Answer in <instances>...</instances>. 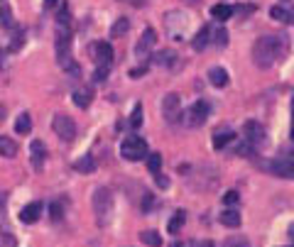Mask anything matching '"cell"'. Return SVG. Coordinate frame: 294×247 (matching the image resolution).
<instances>
[{"instance_id":"obj_41","label":"cell","mask_w":294,"mask_h":247,"mask_svg":"<svg viewBox=\"0 0 294 247\" xmlns=\"http://www.w3.org/2000/svg\"><path fill=\"white\" fill-rule=\"evenodd\" d=\"M152 206H154V198H152V193H147L145 201H142V210H147V208H152Z\"/></svg>"},{"instance_id":"obj_4","label":"cell","mask_w":294,"mask_h":247,"mask_svg":"<svg viewBox=\"0 0 294 247\" xmlns=\"http://www.w3.org/2000/svg\"><path fill=\"white\" fill-rule=\"evenodd\" d=\"M165 27H167L169 37L177 42H184V29L189 27V15L182 10H172L165 15Z\"/></svg>"},{"instance_id":"obj_44","label":"cell","mask_w":294,"mask_h":247,"mask_svg":"<svg viewBox=\"0 0 294 247\" xmlns=\"http://www.w3.org/2000/svg\"><path fill=\"white\" fill-rule=\"evenodd\" d=\"M169 247H186V245H184V242H172Z\"/></svg>"},{"instance_id":"obj_39","label":"cell","mask_w":294,"mask_h":247,"mask_svg":"<svg viewBox=\"0 0 294 247\" xmlns=\"http://www.w3.org/2000/svg\"><path fill=\"white\" fill-rule=\"evenodd\" d=\"M154 181H157V186L159 189H169V179L162 177V174H154Z\"/></svg>"},{"instance_id":"obj_40","label":"cell","mask_w":294,"mask_h":247,"mask_svg":"<svg viewBox=\"0 0 294 247\" xmlns=\"http://www.w3.org/2000/svg\"><path fill=\"white\" fill-rule=\"evenodd\" d=\"M189 247H213V242L211 240H191Z\"/></svg>"},{"instance_id":"obj_22","label":"cell","mask_w":294,"mask_h":247,"mask_svg":"<svg viewBox=\"0 0 294 247\" xmlns=\"http://www.w3.org/2000/svg\"><path fill=\"white\" fill-rule=\"evenodd\" d=\"M236 13V8H231V5H225V3H218V5H213L211 8V15H213V20H228L231 15Z\"/></svg>"},{"instance_id":"obj_12","label":"cell","mask_w":294,"mask_h":247,"mask_svg":"<svg viewBox=\"0 0 294 247\" xmlns=\"http://www.w3.org/2000/svg\"><path fill=\"white\" fill-rule=\"evenodd\" d=\"M42 210H44V206L40 201H32L29 206H25L20 210V220H22L25 225H32V223H37V220L42 218Z\"/></svg>"},{"instance_id":"obj_18","label":"cell","mask_w":294,"mask_h":247,"mask_svg":"<svg viewBox=\"0 0 294 247\" xmlns=\"http://www.w3.org/2000/svg\"><path fill=\"white\" fill-rule=\"evenodd\" d=\"M209 81L216 86V88H223V86H228V71L223 69V66H213V69L209 71Z\"/></svg>"},{"instance_id":"obj_28","label":"cell","mask_w":294,"mask_h":247,"mask_svg":"<svg viewBox=\"0 0 294 247\" xmlns=\"http://www.w3.org/2000/svg\"><path fill=\"white\" fill-rule=\"evenodd\" d=\"M147 169L152 174H159V169H162V154H157V152L147 154Z\"/></svg>"},{"instance_id":"obj_30","label":"cell","mask_w":294,"mask_h":247,"mask_svg":"<svg viewBox=\"0 0 294 247\" xmlns=\"http://www.w3.org/2000/svg\"><path fill=\"white\" fill-rule=\"evenodd\" d=\"M13 25V10L8 5L0 8V27H10Z\"/></svg>"},{"instance_id":"obj_29","label":"cell","mask_w":294,"mask_h":247,"mask_svg":"<svg viewBox=\"0 0 294 247\" xmlns=\"http://www.w3.org/2000/svg\"><path fill=\"white\" fill-rule=\"evenodd\" d=\"M108 74H111V66H108V64H98L96 71H93V81H96V83L106 81V79H108Z\"/></svg>"},{"instance_id":"obj_5","label":"cell","mask_w":294,"mask_h":247,"mask_svg":"<svg viewBox=\"0 0 294 247\" xmlns=\"http://www.w3.org/2000/svg\"><path fill=\"white\" fill-rule=\"evenodd\" d=\"M209 113H211V105L206 100H196L194 105L186 108V113H182V120L186 127H201V125L206 123Z\"/></svg>"},{"instance_id":"obj_34","label":"cell","mask_w":294,"mask_h":247,"mask_svg":"<svg viewBox=\"0 0 294 247\" xmlns=\"http://www.w3.org/2000/svg\"><path fill=\"white\" fill-rule=\"evenodd\" d=\"M0 247H17V240L13 237V233L0 230Z\"/></svg>"},{"instance_id":"obj_14","label":"cell","mask_w":294,"mask_h":247,"mask_svg":"<svg viewBox=\"0 0 294 247\" xmlns=\"http://www.w3.org/2000/svg\"><path fill=\"white\" fill-rule=\"evenodd\" d=\"M93 56H96V64H108V66H111L113 47L108 42H98V44H93Z\"/></svg>"},{"instance_id":"obj_19","label":"cell","mask_w":294,"mask_h":247,"mask_svg":"<svg viewBox=\"0 0 294 247\" xmlns=\"http://www.w3.org/2000/svg\"><path fill=\"white\" fill-rule=\"evenodd\" d=\"M233 130H216L213 132V150H223L225 145H231L233 142Z\"/></svg>"},{"instance_id":"obj_7","label":"cell","mask_w":294,"mask_h":247,"mask_svg":"<svg viewBox=\"0 0 294 247\" xmlns=\"http://www.w3.org/2000/svg\"><path fill=\"white\" fill-rule=\"evenodd\" d=\"M263 169L270 171L272 177L277 179H292L294 166H292V157H277V159H270V162H263Z\"/></svg>"},{"instance_id":"obj_43","label":"cell","mask_w":294,"mask_h":247,"mask_svg":"<svg viewBox=\"0 0 294 247\" xmlns=\"http://www.w3.org/2000/svg\"><path fill=\"white\" fill-rule=\"evenodd\" d=\"M5 118H8V110H5V105L0 103V125L5 123Z\"/></svg>"},{"instance_id":"obj_11","label":"cell","mask_w":294,"mask_h":247,"mask_svg":"<svg viewBox=\"0 0 294 247\" xmlns=\"http://www.w3.org/2000/svg\"><path fill=\"white\" fill-rule=\"evenodd\" d=\"M44 159H47V147H44L42 139H32L29 142V162L35 171H42L44 169Z\"/></svg>"},{"instance_id":"obj_37","label":"cell","mask_w":294,"mask_h":247,"mask_svg":"<svg viewBox=\"0 0 294 247\" xmlns=\"http://www.w3.org/2000/svg\"><path fill=\"white\" fill-rule=\"evenodd\" d=\"M22 44H25V32H22V29H17V34H15V42L10 44V52H17Z\"/></svg>"},{"instance_id":"obj_17","label":"cell","mask_w":294,"mask_h":247,"mask_svg":"<svg viewBox=\"0 0 294 247\" xmlns=\"http://www.w3.org/2000/svg\"><path fill=\"white\" fill-rule=\"evenodd\" d=\"M174 61H177V52H172V49H162V52H157V54H154V64H157V66H162V69L174 66Z\"/></svg>"},{"instance_id":"obj_33","label":"cell","mask_w":294,"mask_h":247,"mask_svg":"<svg viewBox=\"0 0 294 247\" xmlns=\"http://www.w3.org/2000/svg\"><path fill=\"white\" fill-rule=\"evenodd\" d=\"M49 216H52V220H54V223H59V220L64 218V206H61L59 201L49 203Z\"/></svg>"},{"instance_id":"obj_15","label":"cell","mask_w":294,"mask_h":247,"mask_svg":"<svg viewBox=\"0 0 294 247\" xmlns=\"http://www.w3.org/2000/svg\"><path fill=\"white\" fill-rule=\"evenodd\" d=\"M17 152H20V147H17V142H15L13 137H8V135H0V157H5V159H13Z\"/></svg>"},{"instance_id":"obj_32","label":"cell","mask_w":294,"mask_h":247,"mask_svg":"<svg viewBox=\"0 0 294 247\" xmlns=\"http://www.w3.org/2000/svg\"><path fill=\"white\" fill-rule=\"evenodd\" d=\"M238 154L240 157H255V154H257V147H255V145H250V142H248V139H243V145H240L238 147Z\"/></svg>"},{"instance_id":"obj_25","label":"cell","mask_w":294,"mask_h":247,"mask_svg":"<svg viewBox=\"0 0 294 247\" xmlns=\"http://www.w3.org/2000/svg\"><path fill=\"white\" fill-rule=\"evenodd\" d=\"M74 169L76 171H81V174H91V171H96V162H93V157H81V159H76L74 162Z\"/></svg>"},{"instance_id":"obj_38","label":"cell","mask_w":294,"mask_h":247,"mask_svg":"<svg viewBox=\"0 0 294 247\" xmlns=\"http://www.w3.org/2000/svg\"><path fill=\"white\" fill-rule=\"evenodd\" d=\"M223 247H250V242H248L245 237H231Z\"/></svg>"},{"instance_id":"obj_36","label":"cell","mask_w":294,"mask_h":247,"mask_svg":"<svg viewBox=\"0 0 294 247\" xmlns=\"http://www.w3.org/2000/svg\"><path fill=\"white\" fill-rule=\"evenodd\" d=\"M240 201V193L238 191H225V196H223V203L225 206H236Z\"/></svg>"},{"instance_id":"obj_42","label":"cell","mask_w":294,"mask_h":247,"mask_svg":"<svg viewBox=\"0 0 294 247\" xmlns=\"http://www.w3.org/2000/svg\"><path fill=\"white\" fill-rule=\"evenodd\" d=\"M56 5H59V0H44V3H42L44 10H54Z\"/></svg>"},{"instance_id":"obj_16","label":"cell","mask_w":294,"mask_h":247,"mask_svg":"<svg viewBox=\"0 0 294 247\" xmlns=\"http://www.w3.org/2000/svg\"><path fill=\"white\" fill-rule=\"evenodd\" d=\"M209 44H211V27H206V25H204V27L196 32V37H194V42H191V47H194L196 52H204Z\"/></svg>"},{"instance_id":"obj_45","label":"cell","mask_w":294,"mask_h":247,"mask_svg":"<svg viewBox=\"0 0 294 247\" xmlns=\"http://www.w3.org/2000/svg\"><path fill=\"white\" fill-rule=\"evenodd\" d=\"M284 3H289V0H284Z\"/></svg>"},{"instance_id":"obj_1","label":"cell","mask_w":294,"mask_h":247,"mask_svg":"<svg viewBox=\"0 0 294 247\" xmlns=\"http://www.w3.org/2000/svg\"><path fill=\"white\" fill-rule=\"evenodd\" d=\"M287 52V44L277 34H263L252 47V61L257 69H270L280 61Z\"/></svg>"},{"instance_id":"obj_13","label":"cell","mask_w":294,"mask_h":247,"mask_svg":"<svg viewBox=\"0 0 294 247\" xmlns=\"http://www.w3.org/2000/svg\"><path fill=\"white\" fill-rule=\"evenodd\" d=\"M91 100H93V88H88V86H76L74 88V103H76V108L86 110L91 105Z\"/></svg>"},{"instance_id":"obj_8","label":"cell","mask_w":294,"mask_h":247,"mask_svg":"<svg viewBox=\"0 0 294 247\" xmlns=\"http://www.w3.org/2000/svg\"><path fill=\"white\" fill-rule=\"evenodd\" d=\"M52 127H54L56 137L61 139V142H71V139L76 137V123L71 120L69 115H64V113L54 115V120H52Z\"/></svg>"},{"instance_id":"obj_24","label":"cell","mask_w":294,"mask_h":247,"mask_svg":"<svg viewBox=\"0 0 294 247\" xmlns=\"http://www.w3.org/2000/svg\"><path fill=\"white\" fill-rule=\"evenodd\" d=\"M270 17H272V20H277V22L289 25V22H292V10H287V8H282V5H275V8L270 10Z\"/></svg>"},{"instance_id":"obj_20","label":"cell","mask_w":294,"mask_h":247,"mask_svg":"<svg viewBox=\"0 0 294 247\" xmlns=\"http://www.w3.org/2000/svg\"><path fill=\"white\" fill-rule=\"evenodd\" d=\"M221 223H223L225 228H240L243 218H240V213L236 210V208H225L223 216H221Z\"/></svg>"},{"instance_id":"obj_2","label":"cell","mask_w":294,"mask_h":247,"mask_svg":"<svg viewBox=\"0 0 294 247\" xmlns=\"http://www.w3.org/2000/svg\"><path fill=\"white\" fill-rule=\"evenodd\" d=\"M93 213H96V223L101 228H106L113 218V193L106 186H98L93 191Z\"/></svg>"},{"instance_id":"obj_6","label":"cell","mask_w":294,"mask_h":247,"mask_svg":"<svg viewBox=\"0 0 294 247\" xmlns=\"http://www.w3.org/2000/svg\"><path fill=\"white\" fill-rule=\"evenodd\" d=\"M162 115H165V123L169 125L182 120V98H179V93H167L162 98Z\"/></svg>"},{"instance_id":"obj_27","label":"cell","mask_w":294,"mask_h":247,"mask_svg":"<svg viewBox=\"0 0 294 247\" xmlns=\"http://www.w3.org/2000/svg\"><path fill=\"white\" fill-rule=\"evenodd\" d=\"M140 240L145 247H162V237H159L157 230H145V233H140Z\"/></svg>"},{"instance_id":"obj_9","label":"cell","mask_w":294,"mask_h":247,"mask_svg":"<svg viewBox=\"0 0 294 247\" xmlns=\"http://www.w3.org/2000/svg\"><path fill=\"white\" fill-rule=\"evenodd\" d=\"M154 44H157V32H154L152 27H145L138 44H135V56H138V59H147L150 52L154 49Z\"/></svg>"},{"instance_id":"obj_35","label":"cell","mask_w":294,"mask_h":247,"mask_svg":"<svg viewBox=\"0 0 294 247\" xmlns=\"http://www.w3.org/2000/svg\"><path fill=\"white\" fill-rule=\"evenodd\" d=\"M211 34L216 37V44H218V47H225V44H228V29L225 27H218L216 32H211Z\"/></svg>"},{"instance_id":"obj_3","label":"cell","mask_w":294,"mask_h":247,"mask_svg":"<svg viewBox=\"0 0 294 247\" xmlns=\"http://www.w3.org/2000/svg\"><path fill=\"white\" fill-rule=\"evenodd\" d=\"M120 154H123V159L127 162H140L147 157V142L138 135H130V137L123 139V145H120Z\"/></svg>"},{"instance_id":"obj_31","label":"cell","mask_w":294,"mask_h":247,"mask_svg":"<svg viewBox=\"0 0 294 247\" xmlns=\"http://www.w3.org/2000/svg\"><path fill=\"white\" fill-rule=\"evenodd\" d=\"M140 125H142V105L138 103V105L133 108V115H130V127H133V130H138Z\"/></svg>"},{"instance_id":"obj_10","label":"cell","mask_w":294,"mask_h":247,"mask_svg":"<svg viewBox=\"0 0 294 247\" xmlns=\"http://www.w3.org/2000/svg\"><path fill=\"white\" fill-rule=\"evenodd\" d=\"M243 135H245L243 139H248V142H250V145H255V147H260V145L267 139L265 125H260L257 120H248V123H245V127H243Z\"/></svg>"},{"instance_id":"obj_21","label":"cell","mask_w":294,"mask_h":247,"mask_svg":"<svg viewBox=\"0 0 294 247\" xmlns=\"http://www.w3.org/2000/svg\"><path fill=\"white\" fill-rule=\"evenodd\" d=\"M29 130H32V115L29 113H20L17 120H15V132L17 135H29Z\"/></svg>"},{"instance_id":"obj_26","label":"cell","mask_w":294,"mask_h":247,"mask_svg":"<svg viewBox=\"0 0 294 247\" xmlns=\"http://www.w3.org/2000/svg\"><path fill=\"white\" fill-rule=\"evenodd\" d=\"M186 223V213L184 210H179V213H174V218L167 223V233L169 235H177L179 230H182V225Z\"/></svg>"},{"instance_id":"obj_23","label":"cell","mask_w":294,"mask_h":247,"mask_svg":"<svg viewBox=\"0 0 294 247\" xmlns=\"http://www.w3.org/2000/svg\"><path fill=\"white\" fill-rule=\"evenodd\" d=\"M127 29H130V20H127V17H118V20L113 22V27H111V37L113 40H118V37L127 34Z\"/></svg>"}]
</instances>
